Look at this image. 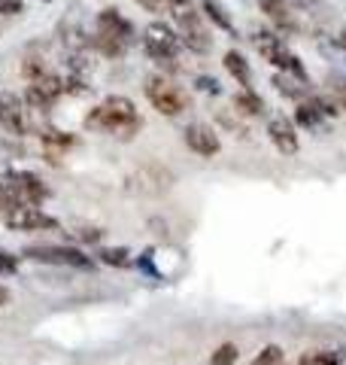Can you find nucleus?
<instances>
[{"label": "nucleus", "instance_id": "nucleus-1", "mask_svg": "<svg viewBox=\"0 0 346 365\" xmlns=\"http://www.w3.org/2000/svg\"><path fill=\"white\" fill-rule=\"evenodd\" d=\"M85 128L95 131V134L115 137V140H131V137L143 128V119H140V113H137L131 98L112 95V98L103 101V104L88 110Z\"/></svg>", "mask_w": 346, "mask_h": 365}, {"label": "nucleus", "instance_id": "nucleus-2", "mask_svg": "<svg viewBox=\"0 0 346 365\" xmlns=\"http://www.w3.org/2000/svg\"><path fill=\"white\" fill-rule=\"evenodd\" d=\"M170 16L177 21V34H179V43L186 46L189 52L194 55H206L213 49V37L204 25V16L198 13V6L192 0H173L170 4Z\"/></svg>", "mask_w": 346, "mask_h": 365}, {"label": "nucleus", "instance_id": "nucleus-3", "mask_svg": "<svg viewBox=\"0 0 346 365\" xmlns=\"http://www.w3.org/2000/svg\"><path fill=\"white\" fill-rule=\"evenodd\" d=\"M256 49L258 55L268 64H273L280 73H288V76H295V79H301V83H307V71H304V64L301 58L288 49L285 40L283 37H276L273 31H258L256 34Z\"/></svg>", "mask_w": 346, "mask_h": 365}, {"label": "nucleus", "instance_id": "nucleus-4", "mask_svg": "<svg viewBox=\"0 0 346 365\" xmlns=\"http://www.w3.org/2000/svg\"><path fill=\"white\" fill-rule=\"evenodd\" d=\"M143 91H146V101L161 113V116H182V113L189 110V95L173 83L170 76H161V73L149 76Z\"/></svg>", "mask_w": 346, "mask_h": 365}, {"label": "nucleus", "instance_id": "nucleus-5", "mask_svg": "<svg viewBox=\"0 0 346 365\" xmlns=\"http://www.w3.org/2000/svg\"><path fill=\"white\" fill-rule=\"evenodd\" d=\"M143 49L152 61L158 64H170L177 61V55L182 49L179 43V34L173 31L170 25H164V21H149V25L143 28Z\"/></svg>", "mask_w": 346, "mask_h": 365}, {"label": "nucleus", "instance_id": "nucleus-6", "mask_svg": "<svg viewBox=\"0 0 346 365\" xmlns=\"http://www.w3.org/2000/svg\"><path fill=\"white\" fill-rule=\"evenodd\" d=\"M25 256L31 262H43V265H67V268H83V271L95 268V262H91L83 250H76V247L37 244V247H25Z\"/></svg>", "mask_w": 346, "mask_h": 365}, {"label": "nucleus", "instance_id": "nucleus-7", "mask_svg": "<svg viewBox=\"0 0 346 365\" xmlns=\"http://www.w3.org/2000/svg\"><path fill=\"white\" fill-rule=\"evenodd\" d=\"M4 222L13 232H49V228H58V220L52 213H46L40 204H19V207L4 213Z\"/></svg>", "mask_w": 346, "mask_h": 365}, {"label": "nucleus", "instance_id": "nucleus-8", "mask_svg": "<svg viewBox=\"0 0 346 365\" xmlns=\"http://www.w3.org/2000/svg\"><path fill=\"white\" fill-rule=\"evenodd\" d=\"M0 125L16 134V137H28L33 131V116H31V107L21 101L19 95H0Z\"/></svg>", "mask_w": 346, "mask_h": 365}, {"label": "nucleus", "instance_id": "nucleus-9", "mask_svg": "<svg viewBox=\"0 0 346 365\" xmlns=\"http://www.w3.org/2000/svg\"><path fill=\"white\" fill-rule=\"evenodd\" d=\"M61 95H64V79H58L55 73L46 71L43 76H37V79H31L28 83L25 104L31 110H49Z\"/></svg>", "mask_w": 346, "mask_h": 365}, {"label": "nucleus", "instance_id": "nucleus-10", "mask_svg": "<svg viewBox=\"0 0 346 365\" xmlns=\"http://www.w3.org/2000/svg\"><path fill=\"white\" fill-rule=\"evenodd\" d=\"M182 140H186L189 150L194 155H201V158H213V155H219V150H222L219 134L210 128V125H204V122L189 125V128L182 131Z\"/></svg>", "mask_w": 346, "mask_h": 365}, {"label": "nucleus", "instance_id": "nucleus-11", "mask_svg": "<svg viewBox=\"0 0 346 365\" xmlns=\"http://www.w3.org/2000/svg\"><path fill=\"white\" fill-rule=\"evenodd\" d=\"M98 34H100V37L122 40V43H128V46L134 43V25L115 6L100 9V13H98Z\"/></svg>", "mask_w": 346, "mask_h": 365}, {"label": "nucleus", "instance_id": "nucleus-12", "mask_svg": "<svg viewBox=\"0 0 346 365\" xmlns=\"http://www.w3.org/2000/svg\"><path fill=\"white\" fill-rule=\"evenodd\" d=\"M268 137H271V143H273L283 155H298V150H301V140H298L295 122L285 119V116H273V119L268 122Z\"/></svg>", "mask_w": 346, "mask_h": 365}, {"label": "nucleus", "instance_id": "nucleus-13", "mask_svg": "<svg viewBox=\"0 0 346 365\" xmlns=\"http://www.w3.org/2000/svg\"><path fill=\"white\" fill-rule=\"evenodd\" d=\"M295 125H301V128H307V131H322L325 128V116H322V110L313 104V98L301 101V104L295 107Z\"/></svg>", "mask_w": 346, "mask_h": 365}, {"label": "nucleus", "instance_id": "nucleus-14", "mask_svg": "<svg viewBox=\"0 0 346 365\" xmlns=\"http://www.w3.org/2000/svg\"><path fill=\"white\" fill-rule=\"evenodd\" d=\"M222 64H225V71L237 79V86H240V88H252V71H249V61H246V58H243V55H240L237 49L225 52Z\"/></svg>", "mask_w": 346, "mask_h": 365}, {"label": "nucleus", "instance_id": "nucleus-15", "mask_svg": "<svg viewBox=\"0 0 346 365\" xmlns=\"http://www.w3.org/2000/svg\"><path fill=\"white\" fill-rule=\"evenodd\" d=\"M261 13H268L271 21H276L280 28H295V19H292V6L285 0H258Z\"/></svg>", "mask_w": 346, "mask_h": 365}, {"label": "nucleus", "instance_id": "nucleus-16", "mask_svg": "<svg viewBox=\"0 0 346 365\" xmlns=\"http://www.w3.org/2000/svg\"><path fill=\"white\" fill-rule=\"evenodd\" d=\"M273 88L280 91V95L298 101V104H301V101H307V86L301 83V79L288 76V73H276V76H273Z\"/></svg>", "mask_w": 346, "mask_h": 365}, {"label": "nucleus", "instance_id": "nucleus-17", "mask_svg": "<svg viewBox=\"0 0 346 365\" xmlns=\"http://www.w3.org/2000/svg\"><path fill=\"white\" fill-rule=\"evenodd\" d=\"M201 9H204V16L210 19L219 31H225V34H237V31H234V21H231V16L225 13V6L219 4V0H201Z\"/></svg>", "mask_w": 346, "mask_h": 365}, {"label": "nucleus", "instance_id": "nucleus-18", "mask_svg": "<svg viewBox=\"0 0 346 365\" xmlns=\"http://www.w3.org/2000/svg\"><path fill=\"white\" fill-rule=\"evenodd\" d=\"M234 107H237V113H243V116H261V113H264V101L252 88H240L234 95Z\"/></svg>", "mask_w": 346, "mask_h": 365}, {"label": "nucleus", "instance_id": "nucleus-19", "mask_svg": "<svg viewBox=\"0 0 346 365\" xmlns=\"http://www.w3.org/2000/svg\"><path fill=\"white\" fill-rule=\"evenodd\" d=\"M98 259L103 262V265H110V268H128L131 265V250H125V247H103Z\"/></svg>", "mask_w": 346, "mask_h": 365}, {"label": "nucleus", "instance_id": "nucleus-20", "mask_svg": "<svg viewBox=\"0 0 346 365\" xmlns=\"http://www.w3.org/2000/svg\"><path fill=\"white\" fill-rule=\"evenodd\" d=\"M340 362H343V350H313L298 359V365H340Z\"/></svg>", "mask_w": 346, "mask_h": 365}, {"label": "nucleus", "instance_id": "nucleus-21", "mask_svg": "<svg viewBox=\"0 0 346 365\" xmlns=\"http://www.w3.org/2000/svg\"><path fill=\"white\" fill-rule=\"evenodd\" d=\"M237 356H240L237 344H231V341H225V344H219V347L213 350V356H210V362H206V365H234V362H237Z\"/></svg>", "mask_w": 346, "mask_h": 365}, {"label": "nucleus", "instance_id": "nucleus-22", "mask_svg": "<svg viewBox=\"0 0 346 365\" xmlns=\"http://www.w3.org/2000/svg\"><path fill=\"white\" fill-rule=\"evenodd\" d=\"M285 362V353L280 344H268V347H261V353L256 359H252V365H283Z\"/></svg>", "mask_w": 346, "mask_h": 365}, {"label": "nucleus", "instance_id": "nucleus-23", "mask_svg": "<svg viewBox=\"0 0 346 365\" xmlns=\"http://www.w3.org/2000/svg\"><path fill=\"white\" fill-rule=\"evenodd\" d=\"M64 91H67V95H88L91 86H88L79 73H73V76H67V79H64Z\"/></svg>", "mask_w": 346, "mask_h": 365}, {"label": "nucleus", "instance_id": "nucleus-24", "mask_svg": "<svg viewBox=\"0 0 346 365\" xmlns=\"http://www.w3.org/2000/svg\"><path fill=\"white\" fill-rule=\"evenodd\" d=\"M313 104L322 110V116H325V119H331V116H337V101H331V98H313Z\"/></svg>", "mask_w": 346, "mask_h": 365}, {"label": "nucleus", "instance_id": "nucleus-25", "mask_svg": "<svg viewBox=\"0 0 346 365\" xmlns=\"http://www.w3.org/2000/svg\"><path fill=\"white\" fill-rule=\"evenodd\" d=\"M25 13V0H0V16H19Z\"/></svg>", "mask_w": 346, "mask_h": 365}, {"label": "nucleus", "instance_id": "nucleus-26", "mask_svg": "<svg viewBox=\"0 0 346 365\" xmlns=\"http://www.w3.org/2000/svg\"><path fill=\"white\" fill-rule=\"evenodd\" d=\"M146 13H170V0H137Z\"/></svg>", "mask_w": 346, "mask_h": 365}, {"label": "nucleus", "instance_id": "nucleus-27", "mask_svg": "<svg viewBox=\"0 0 346 365\" xmlns=\"http://www.w3.org/2000/svg\"><path fill=\"white\" fill-rule=\"evenodd\" d=\"M76 237H79V241H91V244H95V241H100V237H103V232H100V228H76Z\"/></svg>", "mask_w": 346, "mask_h": 365}, {"label": "nucleus", "instance_id": "nucleus-28", "mask_svg": "<svg viewBox=\"0 0 346 365\" xmlns=\"http://www.w3.org/2000/svg\"><path fill=\"white\" fill-rule=\"evenodd\" d=\"M198 88H201V91H210V95H219V91H222L213 76H198Z\"/></svg>", "mask_w": 346, "mask_h": 365}, {"label": "nucleus", "instance_id": "nucleus-29", "mask_svg": "<svg viewBox=\"0 0 346 365\" xmlns=\"http://www.w3.org/2000/svg\"><path fill=\"white\" fill-rule=\"evenodd\" d=\"M13 271H16V259L0 250V274H13Z\"/></svg>", "mask_w": 346, "mask_h": 365}, {"label": "nucleus", "instance_id": "nucleus-30", "mask_svg": "<svg viewBox=\"0 0 346 365\" xmlns=\"http://www.w3.org/2000/svg\"><path fill=\"white\" fill-rule=\"evenodd\" d=\"M9 210V201H6V192H4V182H0V216Z\"/></svg>", "mask_w": 346, "mask_h": 365}, {"label": "nucleus", "instance_id": "nucleus-31", "mask_svg": "<svg viewBox=\"0 0 346 365\" xmlns=\"http://www.w3.org/2000/svg\"><path fill=\"white\" fill-rule=\"evenodd\" d=\"M6 302H9V289H6V287H0V307H4Z\"/></svg>", "mask_w": 346, "mask_h": 365}, {"label": "nucleus", "instance_id": "nucleus-32", "mask_svg": "<svg viewBox=\"0 0 346 365\" xmlns=\"http://www.w3.org/2000/svg\"><path fill=\"white\" fill-rule=\"evenodd\" d=\"M340 46H343V49H346V28H343V34H340Z\"/></svg>", "mask_w": 346, "mask_h": 365}, {"label": "nucleus", "instance_id": "nucleus-33", "mask_svg": "<svg viewBox=\"0 0 346 365\" xmlns=\"http://www.w3.org/2000/svg\"><path fill=\"white\" fill-rule=\"evenodd\" d=\"M343 107H346V95H343Z\"/></svg>", "mask_w": 346, "mask_h": 365}, {"label": "nucleus", "instance_id": "nucleus-34", "mask_svg": "<svg viewBox=\"0 0 346 365\" xmlns=\"http://www.w3.org/2000/svg\"><path fill=\"white\" fill-rule=\"evenodd\" d=\"M170 4H173V0H170Z\"/></svg>", "mask_w": 346, "mask_h": 365}]
</instances>
